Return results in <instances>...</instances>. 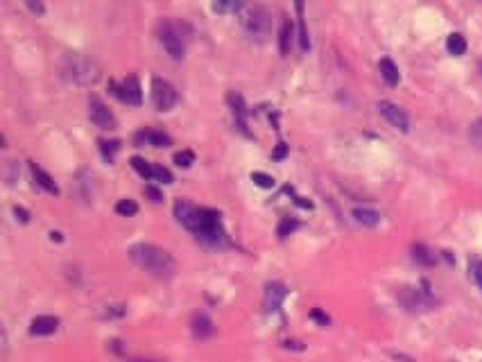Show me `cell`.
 Instances as JSON below:
<instances>
[{"label":"cell","instance_id":"1","mask_svg":"<svg viewBox=\"0 0 482 362\" xmlns=\"http://www.w3.org/2000/svg\"><path fill=\"white\" fill-rule=\"evenodd\" d=\"M129 258L136 267H141L145 274H150L154 279L168 281L177 274V261L172 258V254L152 243L134 245L129 249Z\"/></svg>","mask_w":482,"mask_h":362},{"label":"cell","instance_id":"2","mask_svg":"<svg viewBox=\"0 0 482 362\" xmlns=\"http://www.w3.org/2000/svg\"><path fill=\"white\" fill-rule=\"evenodd\" d=\"M238 21L243 32L256 43H265L272 37V12L261 3H243V7L238 10Z\"/></svg>","mask_w":482,"mask_h":362},{"label":"cell","instance_id":"3","mask_svg":"<svg viewBox=\"0 0 482 362\" xmlns=\"http://www.w3.org/2000/svg\"><path fill=\"white\" fill-rule=\"evenodd\" d=\"M62 73L66 80L80 86H93L100 80V66L80 53H68L62 59Z\"/></svg>","mask_w":482,"mask_h":362},{"label":"cell","instance_id":"4","mask_svg":"<svg viewBox=\"0 0 482 362\" xmlns=\"http://www.w3.org/2000/svg\"><path fill=\"white\" fill-rule=\"evenodd\" d=\"M397 299L403 306V310H406V313H412V315L430 313V310H435L437 306H440V299L433 295V290H430L426 281L421 283V288H415V286L401 288Z\"/></svg>","mask_w":482,"mask_h":362},{"label":"cell","instance_id":"5","mask_svg":"<svg viewBox=\"0 0 482 362\" xmlns=\"http://www.w3.org/2000/svg\"><path fill=\"white\" fill-rule=\"evenodd\" d=\"M195 238L204 243L206 247L211 249H222L227 247V231L222 227V220H220V213L213 211V209H202V222H200V229L195 231Z\"/></svg>","mask_w":482,"mask_h":362},{"label":"cell","instance_id":"6","mask_svg":"<svg viewBox=\"0 0 482 362\" xmlns=\"http://www.w3.org/2000/svg\"><path fill=\"white\" fill-rule=\"evenodd\" d=\"M157 34H159V43L163 46V50H166V55L170 59H175V62H182L186 57V37H184L182 28L172 21H161Z\"/></svg>","mask_w":482,"mask_h":362},{"label":"cell","instance_id":"7","mask_svg":"<svg viewBox=\"0 0 482 362\" xmlns=\"http://www.w3.org/2000/svg\"><path fill=\"white\" fill-rule=\"evenodd\" d=\"M150 98H152V105L157 111H170L179 100L175 86H172L168 80H161V77H154L152 80Z\"/></svg>","mask_w":482,"mask_h":362},{"label":"cell","instance_id":"8","mask_svg":"<svg viewBox=\"0 0 482 362\" xmlns=\"http://www.w3.org/2000/svg\"><path fill=\"white\" fill-rule=\"evenodd\" d=\"M109 89L111 93L120 100V102H125V105H132V107H139L141 102H143V91H141V82H139V77H134V75H129L125 77L123 82H111L109 84Z\"/></svg>","mask_w":482,"mask_h":362},{"label":"cell","instance_id":"9","mask_svg":"<svg viewBox=\"0 0 482 362\" xmlns=\"http://www.w3.org/2000/svg\"><path fill=\"white\" fill-rule=\"evenodd\" d=\"M89 118L98 129H102V132H114L118 127L114 111H111L98 96H89Z\"/></svg>","mask_w":482,"mask_h":362},{"label":"cell","instance_id":"10","mask_svg":"<svg viewBox=\"0 0 482 362\" xmlns=\"http://www.w3.org/2000/svg\"><path fill=\"white\" fill-rule=\"evenodd\" d=\"M175 218L184 229L195 234V231L200 229V222H202V209H197L195 204L186 202V200H177L175 202Z\"/></svg>","mask_w":482,"mask_h":362},{"label":"cell","instance_id":"11","mask_svg":"<svg viewBox=\"0 0 482 362\" xmlns=\"http://www.w3.org/2000/svg\"><path fill=\"white\" fill-rule=\"evenodd\" d=\"M378 111H381V116L394 129H399V132H403V134L410 132V118L399 105H394V102H390V100H381V102H378Z\"/></svg>","mask_w":482,"mask_h":362},{"label":"cell","instance_id":"12","mask_svg":"<svg viewBox=\"0 0 482 362\" xmlns=\"http://www.w3.org/2000/svg\"><path fill=\"white\" fill-rule=\"evenodd\" d=\"M134 145L136 148H170L172 139L168 134L157 132V129H141V132L134 134Z\"/></svg>","mask_w":482,"mask_h":362},{"label":"cell","instance_id":"13","mask_svg":"<svg viewBox=\"0 0 482 362\" xmlns=\"http://www.w3.org/2000/svg\"><path fill=\"white\" fill-rule=\"evenodd\" d=\"M286 297H288V288L283 286V283H279V281L268 283V286H265V292H263L265 313H279L283 299H286Z\"/></svg>","mask_w":482,"mask_h":362},{"label":"cell","instance_id":"14","mask_svg":"<svg viewBox=\"0 0 482 362\" xmlns=\"http://www.w3.org/2000/svg\"><path fill=\"white\" fill-rule=\"evenodd\" d=\"M227 102H229V109H231V116H234L236 127L243 134L249 136V132H247V116H249V111H247V105H245L243 96H240V93H229Z\"/></svg>","mask_w":482,"mask_h":362},{"label":"cell","instance_id":"15","mask_svg":"<svg viewBox=\"0 0 482 362\" xmlns=\"http://www.w3.org/2000/svg\"><path fill=\"white\" fill-rule=\"evenodd\" d=\"M59 331V317L53 315H39L30 322V333L34 338H48Z\"/></svg>","mask_w":482,"mask_h":362},{"label":"cell","instance_id":"16","mask_svg":"<svg viewBox=\"0 0 482 362\" xmlns=\"http://www.w3.org/2000/svg\"><path fill=\"white\" fill-rule=\"evenodd\" d=\"M412 261L421 267H435L437 261H440V256H437L430 247L417 243V245H412Z\"/></svg>","mask_w":482,"mask_h":362},{"label":"cell","instance_id":"17","mask_svg":"<svg viewBox=\"0 0 482 362\" xmlns=\"http://www.w3.org/2000/svg\"><path fill=\"white\" fill-rule=\"evenodd\" d=\"M75 188H77V195H80V200L91 204L93 202V175L91 172H77V181H75Z\"/></svg>","mask_w":482,"mask_h":362},{"label":"cell","instance_id":"18","mask_svg":"<svg viewBox=\"0 0 482 362\" xmlns=\"http://www.w3.org/2000/svg\"><path fill=\"white\" fill-rule=\"evenodd\" d=\"M378 71H381V77L387 86H397L401 82V73H399V66L392 62L390 57H383L378 62Z\"/></svg>","mask_w":482,"mask_h":362},{"label":"cell","instance_id":"19","mask_svg":"<svg viewBox=\"0 0 482 362\" xmlns=\"http://www.w3.org/2000/svg\"><path fill=\"white\" fill-rule=\"evenodd\" d=\"M191 329H193V335H195L197 340H206V338H211V335L215 333L213 322H211L204 313H197V315L193 317Z\"/></svg>","mask_w":482,"mask_h":362},{"label":"cell","instance_id":"20","mask_svg":"<svg viewBox=\"0 0 482 362\" xmlns=\"http://www.w3.org/2000/svg\"><path fill=\"white\" fill-rule=\"evenodd\" d=\"M30 170H32V179L37 181V186H39V188H43V191H46V193H50V195H59V188H57V184H55V181H53V177H50L46 170H43V168H39L37 163H32V166H30Z\"/></svg>","mask_w":482,"mask_h":362},{"label":"cell","instance_id":"21","mask_svg":"<svg viewBox=\"0 0 482 362\" xmlns=\"http://www.w3.org/2000/svg\"><path fill=\"white\" fill-rule=\"evenodd\" d=\"M297 7V19H299V46L304 53L311 50V37H308V25H306V14H304V0H295Z\"/></svg>","mask_w":482,"mask_h":362},{"label":"cell","instance_id":"22","mask_svg":"<svg viewBox=\"0 0 482 362\" xmlns=\"http://www.w3.org/2000/svg\"><path fill=\"white\" fill-rule=\"evenodd\" d=\"M351 215H354V220L358 224H363V227H378V222H381V213L374 211V209H363V206H358V209L351 211Z\"/></svg>","mask_w":482,"mask_h":362},{"label":"cell","instance_id":"23","mask_svg":"<svg viewBox=\"0 0 482 362\" xmlns=\"http://www.w3.org/2000/svg\"><path fill=\"white\" fill-rule=\"evenodd\" d=\"M292 37H295V28H292V21L286 19L281 23V32H279V50L283 57L290 55L292 50Z\"/></svg>","mask_w":482,"mask_h":362},{"label":"cell","instance_id":"24","mask_svg":"<svg viewBox=\"0 0 482 362\" xmlns=\"http://www.w3.org/2000/svg\"><path fill=\"white\" fill-rule=\"evenodd\" d=\"M446 50H449V55L453 57H462L467 53V39H464L460 32L449 34V39H446Z\"/></svg>","mask_w":482,"mask_h":362},{"label":"cell","instance_id":"25","mask_svg":"<svg viewBox=\"0 0 482 362\" xmlns=\"http://www.w3.org/2000/svg\"><path fill=\"white\" fill-rule=\"evenodd\" d=\"M297 229H299V222H297L295 218H281L279 229H277V236H279L281 240H286L288 236L295 234Z\"/></svg>","mask_w":482,"mask_h":362},{"label":"cell","instance_id":"26","mask_svg":"<svg viewBox=\"0 0 482 362\" xmlns=\"http://www.w3.org/2000/svg\"><path fill=\"white\" fill-rule=\"evenodd\" d=\"M240 0H215L213 3V12L215 14H234L240 10Z\"/></svg>","mask_w":482,"mask_h":362},{"label":"cell","instance_id":"27","mask_svg":"<svg viewBox=\"0 0 482 362\" xmlns=\"http://www.w3.org/2000/svg\"><path fill=\"white\" fill-rule=\"evenodd\" d=\"M152 181H159V184H172V172L168 168L159 166V163H152Z\"/></svg>","mask_w":482,"mask_h":362},{"label":"cell","instance_id":"28","mask_svg":"<svg viewBox=\"0 0 482 362\" xmlns=\"http://www.w3.org/2000/svg\"><path fill=\"white\" fill-rule=\"evenodd\" d=\"M132 168L139 172V175L145 179V181H152V163L150 161H145L141 157H134L132 159Z\"/></svg>","mask_w":482,"mask_h":362},{"label":"cell","instance_id":"29","mask_svg":"<svg viewBox=\"0 0 482 362\" xmlns=\"http://www.w3.org/2000/svg\"><path fill=\"white\" fill-rule=\"evenodd\" d=\"M116 213L123 215V218H132V215L139 213V204H136L134 200H120L116 204Z\"/></svg>","mask_w":482,"mask_h":362},{"label":"cell","instance_id":"30","mask_svg":"<svg viewBox=\"0 0 482 362\" xmlns=\"http://www.w3.org/2000/svg\"><path fill=\"white\" fill-rule=\"evenodd\" d=\"M118 150H120L118 141H100V152H102V157H105V161H109V163L114 161Z\"/></svg>","mask_w":482,"mask_h":362},{"label":"cell","instance_id":"31","mask_svg":"<svg viewBox=\"0 0 482 362\" xmlns=\"http://www.w3.org/2000/svg\"><path fill=\"white\" fill-rule=\"evenodd\" d=\"M469 139H471V143L476 145L478 150H482V118L473 120V123H471V129H469Z\"/></svg>","mask_w":482,"mask_h":362},{"label":"cell","instance_id":"32","mask_svg":"<svg viewBox=\"0 0 482 362\" xmlns=\"http://www.w3.org/2000/svg\"><path fill=\"white\" fill-rule=\"evenodd\" d=\"M127 315V308L125 306H107L105 310L100 313V320H120V317Z\"/></svg>","mask_w":482,"mask_h":362},{"label":"cell","instance_id":"33","mask_svg":"<svg viewBox=\"0 0 482 362\" xmlns=\"http://www.w3.org/2000/svg\"><path fill=\"white\" fill-rule=\"evenodd\" d=\"M175 163L179 168H191L195 163V154L191 150H184V152H177L175 154Z\"/></svg>","mask_w":482,"mask_h":362},{"label":"cell","instance_id":"34","mask_svg":"<svg viewBox=\"0 0 482 362\" xmlns=\"http://www.w3.org/2000/svg\"><path fill=\"white\" fill-rule=\"evenodd\" d=\"M469 270H471L473 281H476V286L482 290V258H473L471 265H469Z\"/></svg>","mask_w":482,"mask_h":362},{"label":"cell","instance_id":"35","mask_svg":"<svg viewBox=\"0 0 482 362\" xmlns=\"http://www.w3.org/2000/svg\"><path fill=\"white\" fill-rule=\"evenodd\" d=\"M252 181L261 188H274V177L265 175V172H252Z\"/></svg>","mask_w":482,"mask_h":362},{"label":"cell","instance_id":"36","mask_svg":"<svg viewBox=\"0 0 482 362\" xmlns=\"http://www.w3.org/2000/svg\"><path fill=\"white\" fill-rule=\"evenodd\" d=\"M143 193H145V197H150V202H152V204H161V202H163V193L159 191L157 186L148 184V186L143 188Z\"/></svg>","mask_w":482,"mask_h":362},{"label":"cell","instance_id":"37","mask_svg":"<svg viewBox=\"0 0 482 362\" xmlns=\"http://www.w3.org/2000/svg\"><path fill=\"white\" fill-rule=\"evenodd\" d=\"M311 320H315L320 326H329L331 324V317L326 315L324 310H320V308H313L311 310Z\"/></svg>","mask_w":482,"mask_h":362},{"label":"cell","instance_id":"38","mask_svg":"<svg viewBox=\"0 0 482 362\" xmlns=\"http://www.w3.org/2000/svg\"><path fill=\"white\" fill-rule=\"evenodd\" d=\"M25 5L30 7V12H32V14H37V16H43V14H46V7H43L41 0H25Z\"/></svg>","mask_w":482,"mask_h":362},{"label":"cell","instance_id":"39","mask_svg":"<svg viewBox=\"0 0 482 362\" xmlns=\"http://www.w3.org/2000/svg\"><path fill=\"white\" fill-rule=\"evenodd\" d=\"M286 154H288V145L286 143H279L277 150L272 152V159L274 161H281V159H286Z\"/></svg>","mask_w":482,"mask_h":362},{"label":"cell","instance_id":"40","mask_svg":"<svg viewBox=\"0 0 482 362\" xmlns=\"http://www.w3.org/2000/svg\"><path fill=\"white\" fill-rule=\"evenodd\" d=\"M14 215H16V220L19 222H30V213L25 211V209H21V206H14Z\"/></svg>","mask_w":482,"mask_h":362},{"label":"cell","instance_id":"41","mask_svg":"<svg viewBox=\"0 0 482 362\" xmlns=\"http://www.w3.org/2000/svg\"><path fill=\"white\" fill-rule=\"evenodd\" d=\"M390 356L399 362H417L415 358H410V356H406V353H399V351H390Z\"/></svg>","mask_w":482,"mask_h":362},{"label":"cell","instance_id":"42","mask_svg":"<svg viewBox=\"0 0 482 362\" xmlns=\"http://www.w3.org/2000/svg\"><path fill=\"white\" fill-rule=\"evenodd\" d=\"M283 347H286V349H295V351H304V344L297 342V340H286V342H283Z\"/></svg>","mask_w":482,"mask_h":362},{"label":"cell","instance_id":"43","mask_svg":"<svg viewBox=\"0 0 482 362\" xmlns=\"http://www.w3.org/2000/svg\"><path fill=\"white\" fill-rule=\"evenodd\" d=\"M50 240H57V243H62V234H59V231H53V234H50Z\"/></svg>","mask_w":482,"mask_h":362},{"label":"cell","instance_id":"44","mask_svg":"<svg viewBox=\"0 0 482 362\" xmlns=\"http://www.w3.org/2000/svg\"><path fill=\"white\" fill-rule=\"evenodd\" d=\"M480 71H482V64H480Z\"/></svg>","mask_w":482,"mask_h":362}]
</instances>
